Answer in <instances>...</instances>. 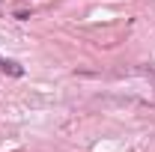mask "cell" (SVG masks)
<instances>
[{
    "mask_svg": "<svg viewBox=\"0 0 155 152\" xmlns=\"http://www.w3.org/2000/svg\"><path fill=\"white\" fill-rule=\"evenodd\" d=\"M0 72H6V75H12V78H21L24 75V66L15 63V60H9V57H0Z\"/></svg>",
    "mask_w": 155,
    "mask_h": 152,
    "instance_id": "1",
    "label": "cell"
}]
</instances>
